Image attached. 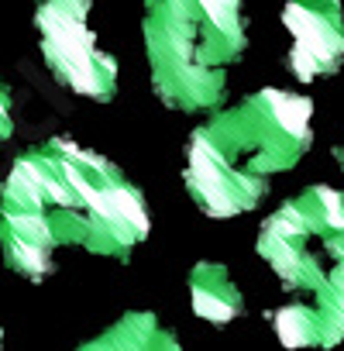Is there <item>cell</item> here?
<instances>
[{
    "mask_svg": "<svg viewBox=\"0 0 344 351\" xmlns=\"http://www.w3.org/2000/svg\"><path fill=\"white\" fill-rule=\"evenodd\" d=\"M200 269H204V272H200L197 282H193L197 313H200V317H210V320H228L231 313H238V310H241L238 289L228 286L224 272H221L217 265H200Z\"/></svg>",
    "mask_w": 344,
    "mask_h": 351,
    "instance_id": "1",
    "label": "cell"
}]
</instances>
